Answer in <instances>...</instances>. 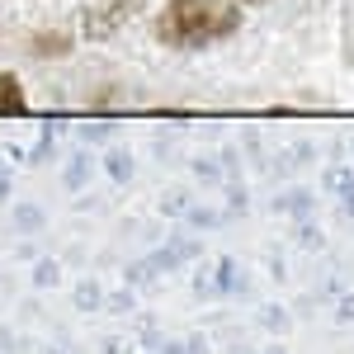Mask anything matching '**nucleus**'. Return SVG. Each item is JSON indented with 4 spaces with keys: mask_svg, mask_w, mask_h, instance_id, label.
Masks as SVG:
<instances>
[{
    "mask_svg": "<svg viewBox=\"0 0 354 354\" xmlns=\"http://www.w3.org/2000/svg\"><path fill=\"white\" fill-rule=\"evenodd\" d=\"M245 24V5L236 0H165L151 19L156 43L170 53H203L236 38Z\"/></svg>",
    "mask_w": 354,
    "mask_h": 354,
    "instance_id": "obj_1",
    "label": "nucleus"
},
{
    "mask_svg": "<svg viewBox=\"0 0 354 354\" xmlns=\"http://www.w3.org/2000/svg\"><path fill=\"white\" fill-rule=\"evenodd\" d=\"M137 5H142V0H109V5H90V10H85V38H90V43H104L109 33H118V28L137 15Z\"/></svg>",
    "mask_w": 354,
    "mask_h": 354,
    "instance_id": "obj_2",
    "label": "nucleus"
},
{
    "mask_svg": "<svg viewBox=\"0 0 354 354\" xmlns=\"http://www.w3.org/2000/svg\"><path fill=\"white\" fill-rule=\"evenodd\" d=\"M71 48H76V38H71L66 28H43V33L28 38V53L43 57V62H57V57H66Z\"/></svg>",
    "mask_w": 354,
    "mask_h": 354,
    "instance_id": "obj_3",
    "label": "nucleus"
},
{
    "mask_svg": "<svg viewBox=\"0 0 354 354\" xmlns=\"http://www.w3.org/2000/svg\"><path fill=\"white\" fill-rule=\"evenodd\" d=\"M0 113H28L24 81H19L15 71H0Z\"/></svg>",
    "mask_w": 354,
    "mask_h": 354,
    "instance_id": "obj_4",
    "label": "nucleus"
},
{
    "mask_svg": "<svg viewBox=\"0 0 354 354\" xmlns=\"http://www.w3.org/2000/svg\"><path fill=\"white\" fill-rule=\"evenodd\" d=\"M236 5H245V10H250V5H270V0H236Z\"/></svg>",
    "mask_w": 354,
    "mask_h": 354,
    "instance_id": "obj_5",
    "label": "nucleus"
}]
</instances>
